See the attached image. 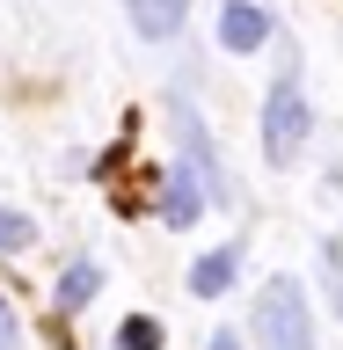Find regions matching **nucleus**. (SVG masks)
<instances>
[{
    "label": "nucleus",
    "instance_id": "11",
    "mask_svg": "<svg viewBox=\"0 0 343 350\" xmlns=\"http://www.w3.org/2000/svg\"><path fill=\"white\" fill-rule=\"evenodd\" d=\"M29 241H37V219H29V212H8V204H0V248L15 256V248H29Z\"/></svg>",
    "mask_w": 343,
    "mask_h": 350
},
{
    "label": "nucleus",
    "instance_id": "6",
    "mask_svg": "<svg viewBox=\"0 0 343 350\" xmlns=\"http://www.w3.org/2000/svg\"><path fill=\"white\" fill-rule=\"evenodd\" d=\"M125 15H131V29H139V37H175V29H183V15H190V0H125Z\"/></svg>",
    "mask_w": 343,
    "mask_h": 350
},
{
    "label": "nucleus",
    "instance_id": "4",
    "mask_svg": "<svg viewBox=\"0 0 343 350\" xmlns=\"http://www.w3.org/2000/svg\"><path fill=\"white\" fill-rule=\"evenodd\" d=\"M270 37V8H263V0H227V8H219V44H227V51H256V44Z\"/></svg>",
    "mask_w": 343,
    "mask_h": 350
},
{
    "label": "nucleus",
    "instance_id": "5",
    "mask_svg": "<svg viewBox=\"0 0 343 350\" xmlns=\"http://www.w3.org/2000/svg\"><path fill=\"white\" fill-rule=\"evenodd\" d=\"M197 212H205V183H197V175H168V183H161V219H168L175 234H190Z\"/></svg>",
    "mask_w": 343,
    "mask_h": 350
},
{
    "label": "nucleus",
    "instance_id": "12",
    "mask_svg": "<svg viewBox=\"0 0 343 350\" xmlns=\"http://www.w3.org/2000/svg\"><path fill=\"white\" fill-rule=\"evenodd\" d=\"M0 350H22V321H15V306L0 299Z\"/></svg>",
    "mask_w": 343,
    "mask_h": 350
},
{
    "label": "nucleus",
    "instance_id": "7",
    "mask_svg": "<svg viewBox=\"0 0 343 350\" xmlns=\"http://www.w3.org/2000/svg\"><path fill=\"white\" fill-rule=\"evenodd\" d=\"M234 270H241V248H212V256L190 262V292L197 299H219V292L234 284Z\"/></svg>",
    "mask_w": 343,
    "mask_h": 350
},
{
    "label": "nucleus",
    "instance_id": "3",
    "mask_svg": "<svg viewBox=\"0 0 343 350\" xmlns=\"http://www.w3.org/2000/svg\"><path fill=\"white\" fill-rule=\"evenodd\" d=\"M175 139H183V161H190V175L205 183V197H219L227 204V168H219V153H212V131H205V117L197 109H175Z\"/></svg>",
    "mask_w": 343,
    "mask_h": 350
},
{
    "label": "nucleus",
    "instance_id": "9",
    "mask_svg": "<svg viewBox=\"0 0 343 350\" xmlns=\"http://www.w3.org/2000/svg\"><path fill=\"white\" fill-rule=\"evenodd\" d=\"M117 350H161V321H153V314H131V321L117 328Z\"/></svg>",
    "mask_w": 343,
    "mask_h": 350
},
{
    "label": "nucleus",
    "instance_id": "13",
    "mask_svg": "<svg viewBox=\"0 0 343 350\" xmlns=\"http://www.w3.org/2000/svg\"><path fill=\"white\" fill-rule=\"evenodd\" d=\"M212 350H241V336H212Z\"/></svg>",
    "mask_w": 343,
    "mask_h": 350
},
{
    "label": "nucleus",
    "instance_id": "2",
    "mask_svg": "<svg viewBox=\"0 0 343 350\" xmlns=\"http://www.w3.org/2000/svg\"><path fill=\"white\" fill-rule=\"evenodd\" d=\"M300 146H307V95H300V81H278L270 103H263V161L292 168Z\"/></svg>",
    "mask_w": 343,
    "mask_h": 350
},
{
    "label": "nucleus",
    "instance_id": "10",
    "mask_svg": "<svg viewBox=\"0 0 343 350\" xmlns=\"http://www.w3.org/2000/svg\"><path fill=\"white\" fill-rule=\"evenodd\" d=\"M322 284H329V306L343 321V241H322Z\"/></svg>",
    "mask_w": 343,
    "mask_h": 350
},
{
    "label": "nucleus",
    "instance_id": "8",
    "mask_svg": "<svg viewBox=\"0 0 343 350\" xmlns=\"http://www.w3.org/2000/svg\"><path fill=\"white\" fill-rule=\"evenodd\" d=\"M95 284H103V270H95V262H66V278H59V292H51V299H59V306H88V299H95Z\"/></svg>",
    "mask_w": 343,
    "mask_h": 350
},
{
    "label": "nucleus",
    "instance_id": "1",
    "mask_svg": "<svg viewBox=\"0 0 343 350\" xmlns=\"http://www.w3.org/2000/svg\"><path fill=\"white\" fill-rule=\"evenodd\" d=\"M263 350H314V321H307V292L292 278H270L256 292V314H249Z\"/></svg>",
    "mask_w": 343,
    "mask_h": 350
}]
</instances>
